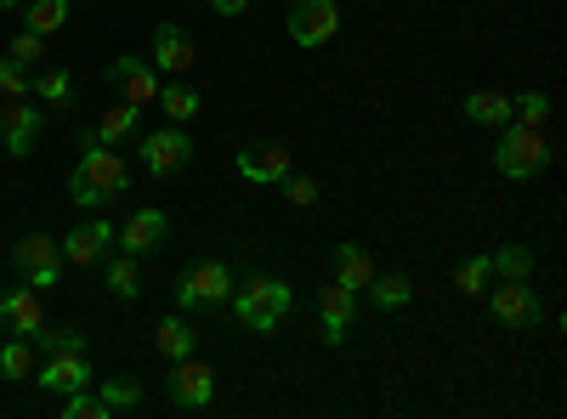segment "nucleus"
<instances>
[{"label":"nucleus","instance_id":"obj_1","mask_svg":"<svg viewBox=\"0 0 567 419\" xmlns=\"http://www.w3.org/2000/svg\"><path fill=\"white\" fill-rule=\"evenodd\" d=\"M227 301H233V312H239V323H245L250 335H272V329H278V317L290 312L296 290L284 284V277H250V284H245V290H233Z\"/></svg>","mask_w":567,"mask_h":419},{"label":"nucleus","instance_id":"obj_2","mask_svg":"<svg viewBox=\"0 0 567 419\" xmlns=\"http://www.w3.org/2000/svg\"><path fill=\"white\" fill-rule=\"evenodd\" d=\"M74 181H85V188L109 205V199H125L131 170H125V159L114 148H103L91 130H80V170H74Z\"/></svg>","mask_w":567,"mask_h":419},{"label":"nucleus","instance_id":"obj_3","mask_svg":"<svg viewBox=\"0 0 567 419\" xmlns=\"http://www.w3.org/2000/svg\"><path fill=\"white\" fill-rule=\"evenodd\" d=\"M550 165V148H545V136H539V125H505V136H499V154H494V170L499 176H511V181H528V176H539Z\"/></svg>","mask_w":567,"mask_h":419},{"label":"nucleus","instance_id":"obj_4","mask_svg":"<svg viewBox=\"0 0 567 419\" xmlns=\"http://www.w3.org/2000/svg\"><path fill=\"white\" fill-rule=\"evenodd\" d=\"M12 266H18V277L29 290H52L63 277V244L45 239V232H29V239H18V250H12Z\"/></svg>","mask_w":567,"mask_h":419},{"label":"nucleus","instance_id":"obj_5","mask_svg":"<svg viewBox=\"0 0 567 419\" xmlns=\"http://www.w3.org/2000/svg\"><path fill=\"white\" fill-rule=\"evenodd\" d=\"M233 295V266L227 261H194L176 277V306H221Z\"/></svg>","mask_w":567,"mask_h":419},{"label":"nucleus","instance_id":"obj_6","mask_svg":"<svg viewBox=\"0 0 567 419\" xmlns=\"http://www.w3.org/2000/svg\"><path fill=\"white\" fill-rule=\"evenodd\" d=\"M165 386H171V402H176V408L199 413V408H210V397H216V368L199 363V357H176Z\"/></svg>","mask_w":567,"mask_h":419},{"label":"nucleus","instance_id":"obj_7","mask_svg":"<svg viewBox=\"0 0 567 419\" xmlns=\"http://www.w3.org/2000/svg\"><path fill=\"white\" fill-rule=\"evenodd\" d=\"M336 34H341V7L336 0H296L290 7V40L296 45L312 52V45H329Z\"/></svg>","mask_w":567,"mask_h":419},{"label":"nucleus","instance_id":"obj_8","mask_svg":"<svg viewBox=\"0 0 567 419\" xmlns=\"http://www.w3.org/2000/svg\"><path fill=\"white\" fill-rule=\"evenodd\" d=\"M488 312L505 323V329H534L545 317V301L528 290V277H505V284L488 295Z\"/></svg>","mask_w":567,"mask_h":419},{"label":"nucleus","instance_id":"obj_9","mask_svg":"<svg viewBox=\"0 0 567 419\" xmlns=\"http://www.w3.org/2000/svg\"><path fill=\"white\" fill-rule=\"evenodd\" d=\"M114 239L125 244V255H154V250H165V244H171V216H165V210H154V205H142V210H131V216H125V227L114 232Z\"/></svg>","mask_w":567,"mask_h":419},{"label":"nucleus","instance_id":"obj_10","mask_svg":"<svg viewBox=\"0 0 567 419\" xmlns=\"http://www.w3.org/2000/svg\"><path fill=\"white\" fill-rule=\"evenodd\" d=\"M187 159H194V143H187L182 125H165V130H154V136H142V165H148L154 176L187 170Z\"/></svg>","mask_w":567,"mask_h":419},{"label":"nucleus","instance_id":"obj_11","mask_svg":"<svg viewBox=\"0 0 567 419\" xmlns=\"http://www.w3.org/2000/svg\"><path fill=\"white\" fill-rule=\"evenodd\" d=\"M109 85H120L125 91V103H136V108H148L154 97H159V69L148 63V57H114L109 63Z\"/></svg>","mask_w":567,"mask_h":419},{"label":"nucleus","instance_id":"obj_12","mask_svg":"<svg viewBox=\"0 0 567 419\" xmlns=\"http://www.w3.org/2000/svg\"><path fill=\"white\" fill-rule=\"evenodd\" d=\"M318 317H323V341L341 346L352 335V317H358V290H347V284L329 277V284L318 290Z\"/></svg>","mask_w":567,"mask_h":419},{"label":"nucleus","instance_id":"obj_13","mask_svg":"<svg viewBox=\"0 0 567 419\" xmlns=\"http://www.w3.org/2000/svg\"><path fill=\"white\" fill-rule=\"evenodd\" d=\"M40 130H45V119H40V108H34L29 97H18V103L0 108V143H7V154H18V159L34 154Z\"/></svg>","mask_w":567,"mask_h":419},{"label":"nucleus","instance_id":"obj_14","mask_svg":"<svg viewBox=\"0 0 567 419\" xmlns=\"http://www.w3.org/2000/svg\"><path fill=\"white\" fill-rule=\"evenodd\" d=\"M290 170H296V154L284 148V143H250V148L239 154V176H245V181H261V188H278Z\"/></svg>","mask_w":567,"mask_h":419},{"label":"nucleus","instance_id":"obj_15","mask_svg":"<svg viewBox=\"0 0 567 419\" xmlns=\"http://www.w3.org/2000/svg\"><path fill=\"white\" fill-rule=\"evenodd\" d=\"M34 386H45V391H80V386H91V380H97V375H91V363H85V352H52V357H45L40 368H34V375H29Z\"/></svg>","mask_w":567,"mask_h":419},{"label":"nucleus","instance_id":"obj_16","mask_svg":"<svg viewBox=\"0 0 567 419\" xmlns=\"http://www.w3.org/2000/svg\"><path fill=\"white\" fill-rule=\"evenodd\" d=\"M63 244V261L69 266H97V261H109V250H114V227L109 221H80L69 239H58Z\"/></svg>","mask_w":567,"mask_h":419},{"label":"nucleus","instance_id":"obj_17","mask_svg":"<svg viewBox=\"0 0 567 419\" xmlns=\"http://www.w3.org/2000/svg\"><path fill=\"white\" fill-rule=\"evenodd\" d=\"M159 74H187L194 69V40H187V29L176 23H159L154 29V57H148Z\"/></svg>","mask_w":567,"mask_h":419},{"label":"nucleus","instance_id":"obj_18","mask_svg":"<svg viewBox=\"0 0 567 419\" xmlns=\"http://www.w3.org/2000/svg\"><path fill=\"white\" fill-rule=\"evenodd\" d=\"M0 323H7L12 335H34L40 323H45V312H40V301H34V290L23 284V290H12V295H0Z\"/></svg>","mask_w":567,"mask_h":419},{"label":"nucleus","instance_id":"obj_19","mask_svg":"<svg viewBox=\"0 0 567 419\" xmlns=\"http://www.w3.org/2000/svg\"><path fill=\"white\" fill-rule=\"evenodd\" d=\"M194 346H199V335H194V323L187 317H159V329H154V352L165 357V363H176V357H194Z\"/></svg>","mask_w":567,"mask_h":419},{"label":"nucleus","instance_id":"obj_20","mask_svg":"<svg viewBox=\"0 0 567 419\" xmlns=\"http://www.w3.org/2000/svg\"><path fill=\"white\" fill-rule=\"evenodd\" d=\"M465 119L488 125V130H505L511 125V97H505V91H471V97H465Z\"/></svg>","mask_w":567,"mask_h":419},{"label":"nucleus","instance_id":"obj_21","mask_svg":"<svg viewBox=\"0 0 567 419\" xmlns=\"http://www.w3.org/2000/svg\"><path fill=\"white\" fill-rule=\"evenodd\" d=\"M136 119H142V108H136V103H114V108H109L97 125H91V136H97L103 148H120L125 136L136 130Z\"/></svg>","mask_w":567,"mask_h":419},{"label":"nucleus","instance_id":"obj_22","mask_svg":"<svg viewBox=\"0 0 567 419\" xmlns=\"http://www.w3.org/2000/svg\"><path fill=\"white\" fill-rule=\"evenodd\" d=\"M74 12V0H23V29L34 34H58Z\"/></svg>","mask_w":567,"mask_h":419},{"label":"nucleus","instance_id":"obj_23","mask_svg":"<svg viewBox=\"0 0 567 419\" xmlns=\"http://www.w3.org/2000/svg\"><path fill=\"white\" fill-rule=\"evenodd\" d=\"M154 103L165 108V119H171V125H187V119H194V114L205 108V97H199L194 85H159V97H154Z\"/></svg>","mask_w":567,"mask_h":419},{"label":"nucleus","instance_id":"obj_24","mask_svg":"<svg viewBox=\"0 0 567 419\" xmlns=\"http://www.w3.org/2000/svg\"><path fill=\"white\" fill-rule=\"evenodd\" d=\"M409 295H414V284L403 272H374L369 277V301L381 306V312H398V306H409Z\"/></svg>","mask_w":567,"mask_h":419},{"label":"nucleus","instance_id":"obj_25","mask_svg":"<svg viewBox=\"0 0 567 419\" xmlns=\"http://www.w3.org/2000/svg\"><path fill=\"white\" fill-rule=\"evenodd\" d=\"M369 277H374V261H369L358 244H341V250H336V284H347V290H369Z\"/></svg>","mask_w":567,"mask_h":419},{"label":"nucleus","instance_id":"obj_26","mask_svg":"<svg viewBox=\"0 0 567 419\" xmlns=\"http://www.w3.org/2000/svg\"><path fill=\"white\" fill-rule=\"evenodd\" d=\"M34 352H45V357H52V352H85V335L80 329H63V323H40V329L34 335H23Z\"/></svg>","mask_w":567,"mask_h":419},{"label":"nucleus","instance_id":"obj_27","mask_svg":"<svg viewBox=\"0 0 567 419\" xmlns=\"http://www.w3.org/2000/svg\"><path fill=\"white\" fill-rule=\"evenodd\" d=\"M488 277H494V261L488 255H465L454 266V290L460 295H488Z\"/></svg>","mask_w":567,"mask_h":419},{"label":"nucleus","instance_id":"obj_28","mask_svg":"<svg viewBox=\"0 0 567 419\" xmlns=\"http://www.w3.org/2000/svg\"><path fill=\"white\" fill-rule=\"evenodd\" d=\"M0 375H7V380H29V375H34V346H29L23 335L0 346Z\"/></svg>","mask_w":567,"mask_h":419},{"label":"nucleus","instance_id":"obj_29","mask_svg":"<svg viewBox=\"0 0 567 419\" xmlns=\"http://www.w3.org/2000/svg\"><path fill=\"white\" fill-rule=\"evenodd\" d=\"M109 295H120V301H136V295H142V272H136V255H120V261H109Z\"/></svg>","mask_w":567,"mask_h":419},{"label":"nucleus","instance_id":"obj_30","mask_svg":"<svg viewBox=\"0 0 567 419\" xmlns=\"http://www.w3.org/2000/svg\"><path fill=\"white\" fill-rule=\"evenodd\" d=\"M0 97H7V103L34 97V74H29L23 63H12V57H0Z\"/></svg>","mask_w":567,"mask_h":419},{"label":"nucleus","instance_id":"obj_31","mask_svg":"<svg viewBox=\"0 0 567 419\" xmlns=\"http://www.w3.org/2000/svg\"><path fill=\"white\" fill-rule=\"evenodd\" d=\"M534 272V250L528 244H505L494 255V277H528Z\"/></svg>","mask_w":567,"mask_h":419},{"label":"nucleus","instance_id":"obj_32","mask_svg":"<svg viewBox=\"0 0 567 419\" xmlns=\"http://www.w3.org/2000/svg\"><path fill=\"white\" fill-rule=\"evenodd\" d=\"M511 119L545 125V119H550V97H545V91H523V97H511Z\"/></svg>","mask_w":567,"mask_h":419},{"label":"nucleus","instance_id":"obj_33","mask_svg":"<svg viewBox=\"0 0 567 419\" xmlns=\"http://www.w3.org/2000/svg\"><path fill=\"white\" fill-rule=\"evenodd\" d=\"M63 419H114V413H109V402H103V397H91V391L80 386V391H69Z\"/></svg>","mask_w":567,"mask_h":419},{"label":"nucleus","instance_id":"obj_34","mask_svg":"<svg viewBox=\"0 0 567 419\" xmlns=\"http://www.w3.org/2000/svg\"><path fill=\"white\" fill-rule=\"evenodd\" d=\"M97 397L109 402V413H125V408H136V402H142V391H136L131 380H103V386H97Z\"/></svg>","mask_w":567,"mask_h":419},{"label":"nucleus","instance_id":"obj_35","mask_svg":"<svg viewBox=\"0 0 567 419\" xmlns=\"http://www.w3.org/2000/svg\"><path fill=\"white\" fill-rule=\"evenodd\" d=\"M12 63H23V69H34L40 57H45V34H34V29H23L18 40H12V52H7Z\"/></svg>","mask_w":567,"mask_h":419},{"label":"nucleus","instance_id":"obj_36","mask_svg":"<svg viewBox=\"0 0 567 419\" xmlns=\"http://www.w3.org/2000/svg\"><path fill=\"white\" fill-rule=\"evenodd\" d=\"M278 188L290 193V205H296V210H312V205H318V181H312V176H296V170H290V176L278 181Z\"/></svg>","mask_w":567,"mask_h":419},{"label":"nucleus","instance_id":"obj_37","mask_svg":"<svg viewBox=\"0 0 567 419\" xmlns=\"http://www.w3.org/2000/svg\"><path fill=\"white\" fill-rule=\"evenodd\" d=\"M34 97H45V103H69V74H63V69L40 74V80H34Z\"/></svg>","mask_w":567,"mask_h":419},{"label":"nucleus","instance_id":"obj_38","mask_svg":"<svg viewBox=\"0 0 567 419\" xmlns=\"http://www.w3.org/2000/svg\"><path fill=\"white\" fill-rule=\"evenodd\" d=\"M245 7H250V0H210L216 18H245Z\"/></svg>","mask_w":567,"mask_h":419},{"label":"nucleus","instance_id":"obj_39","mask_svg":"<svg viewBox=\"0 0 567 419\" xmlns=\"http://www.w3.org/2000/svg\"><path fill=\"white\" fill-rule=\"evenodd\" d=\"M0 12H23V0H0Z\"/></svg>","mask_w":567,"mask_h":419}]
</instances>
